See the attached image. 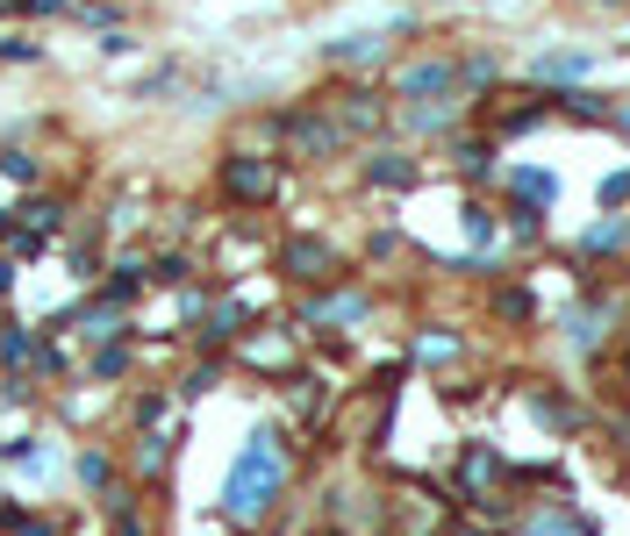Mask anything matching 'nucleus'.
Wrapping results in <instances>:
<instances>
[{
	"label": "nucleus",
	"instance_id": "obj_1",
	"mask_svg": "<svg viewBox=\"0 0 630 536\" xmlns=\"http://www.w3.org/2000/svg\"><path fill=\"white\" fill-rule=\"evenodd\" d=\"M280 486H287V437L265 422V429H251V443L237 451L230 480H222V523H237V529L265 523L273 501H280Z\"/></svg>",
	"mask_w": 630,
	"mask_h": 536
},
{
	"label": "nucleus",
	"instance_id": "obj_2",
	"mask_svg": "<svg viewBox=\"0 0 630 536\" xmlns=\"http://www.w3.org/2000/svg\"><path fill=\"white\" fill-rule=\"evenodd\" d=\"M222 193H230V201H244V208H265V201L280 193V172H273V158H251V150L222 158Z\"/></svg>",
	"mask_w": 630,
	"mask_h": 536
},
{
	"label": "nucleus",
	"instance_id": "obj_3",
	"mask_svg": "<svg viewBox=\"0 0 630 536\" xmlns=\"http://www.w3.org/2000/svg\"><path fill=\"white\" fill-rule=\"evenodd\" d=\"M459 94V65H444V57H423V65H401L395 72V101H452Z\"/></svg>",
	"mask_w": 630,
	"mask_h": 536
},
{
	"label": "nucleus",
	"instance_id": "obj_4",
	"mask_svg": "<svg viewBox=\"0 0 630 536\" xmlns=\"http://www.w3.org/2000/svg\"><path fill=\"white\" fill-rule=\"evenodd\" d=\"M280 272H287V280H337V251H329L323 237H287L280 243Z\"/></svg>",
	"mask_w": 630,
	"mask_h": 536
},
{
	"label": "nucleus",
	"instance_id": "obj_5",
	"mask_svg": "<svg viewBox=\"0 0 630 536\" xmlns=\"http://www.w3.org/2000/svg\"><path fill=\"white\" fill-rule=\"evenodd\" d=\"M280 136H287V150H302V158H329V150L344 144L337 122H329V115H308V107H302V115H280Z\"/></svg>",
	"mask_w": 630,
	"mask_h": 536
},
{
	"label": "nucleus",
	"instance_id": "obj_6",
	"mask_svg": "<svg viewBox=\"0 0 630 536\" xmlns=\"http://www.w3.org/2000/svg\"><path fill=\"white\" fill-rule=\"evenodd\" d=\"M329 122H337L344 136H351V129H358V136H372V129H380V122H387V107L372 101L366 86H351V94H337V115H329Z\"/></svg>",
	"mask_w": 630,
	"mask_h": 536
},
{
	"label": "nucleus",
	"instance_id": "obj_7",
	"mask_svg": "<svg viewBox=\"0 0 630 536\" xmlns=\"http://www.w3.org/2000/svg\"><path fill=\"white\" fill-rule=\"evenodd\" d=\"M609 315H617L609 301H588V308H574V315H566V344H574V350H602Z\"/></svg>",
	"mask_w": 630,
	"mask_h": 536
},
{
	"label": "nucleus",
	"instance_id": "obj_8",
	"mask_svg": "<svg viewBox=\"0 0 630 536\" xmlns=\"http://www.w3.org/2000/svg\"><path fill=\"white\" fill-rule=\"evenodd\" d=\"M508 193H516V208H537V214H545L552 201H559V179L537 172V165H516V172H508Z\"/></svg>",
	"mask_w": 630,
	"mask_h": 536
},
{
	"label": "nucleus",
	"instance_id": "obj_9",
	"mask_svg": "<svg viewBox=\"0 0 630 536\" xmlns=\"http://www.w3.org/2000/svg\"><path fill=\"white\" fill-rule=\"evenodd\" d=\"M323 57H329V65H380L387 36H380V29H366V36H337V43H323Z\"/></svg>",
	"mask_w": 630,
	"mask_h": 536
},
{
	"label": "nucleus",
	"instance_id": "obj_10",
	"mask_svg": "<svg viewBox=\"0 0 630 536\" xmlns=\"http://www.w3.org/2000/svg\"><path fill=\"white\" fill-rule=\"evenodd\" d=\"M366 179H372V187H387V193H409L416 187V158H401V150H372Z\"/></svg>",
	"mask_w": 630,
	"mask_h": 536
},
{
	"label": "nucleus",
	"instance_id": "obj_11",
	"mask_svg": "<svg viewBox=\"0 0 630 536\" xmlns=\"http://www.w3.org/2000/svg\"><path fill=\"white\" fill-rule=\"evenodd\" d=\"M0 465H22V472H57V451L43 437H8L0 443Z\"/></svg>",
	"mask_w": 630,
	"mask_h": 536
},
{
	"label": "nucleus",
	"instance_id": "obj_12",
	"mask_svg": "<svg viewBox=\"0 0 630 536\" xmlns=\"http://www.w3.org/2000/svg\"><path fill=\"white\" fill-rule=\"evenodd\" d=\"M588 65H595L588 51H545L531 57V80H588Z\"/></svg>",
	"mask_w": 630,
	"mask_h": 536
},
{
	"label": "nucleus",
	"instance_id": "obj_13",
	"mask_svg": "<svg viewBox=\"0 0 630 536\" xmlns=\"http://www.w3.org/2000/svg\"><path fill=\"white\" fill-rule=\"evenodd\" d=\"M244 322H251L244 301H216V308H208V322H201V344H230Z\"/></svg>",
	"mask_w": 630,
	"mask_h": 536
},
{
	"label": "nucleus",
	"instance_id": "obj_14",
	"mask_svg": "<svg viewBox=\"0 0 630 536\" xmlns=\"http://www.w3.org/2000/svg\"><path fill=\"white\" fill-rule=\"evenodd\" d=\"M559 101V115H574V122H617V107H609L602 94H588V86H566V94H552Z\"/></svg>",
	"mask_w": 630,
	"mask_h": 536
},
{
	"label": "nucleus",
	"instance_id": "obj_15",
	"mask_svg": "<svg viewBox=\"0 0 630 536\" xmlns=\"http://www.w3.org/2000/svg\"><path fill=\"white\" fill-rule=\"evenodd\" d=\"M452 165H459V179H494V144H487V136L452 144Z\"/></svg>",
	"mask_w": 630,
	"mask_h": 536
},
{
	"label": "nucleus",
	"instance_id": "obj_16",
	"mask_svg": "<svg viewBox=\"0 0 630 536\" xmlns=\"http://www.w3.org/2000/svg\"><path fill=\"white\" fill-rule=\"evenodd\" d=\"M523 536H588V523H580L574 508H537L531 523H523Z\"/></svg>",
	"mask_w": 630,
	"mask_h": 536
},
{
	"label": "nucleus",
	"instance_id": "obj_17",
	"mask_svg": "<svg viewBox=\"0 0 630 536\" xmlns=\"http://www.w3.org/2000/svg\"><path fill=\"white\" fill-rule=\"evenodd\" d=\"M452 115H459V101H409L401 107L409 129H452Z\"/></svg>",
	"mask_w": 630,
	"mask_h": 536
},
{
	"label": "nucleus",
	"instance_id": "obj_18",
	"mask_svg": "<svg viewBox=\"0 0 630 536\" xmlns=\"http://www.w3.org/2000/svg\"><path fill=\"white\" fill-rule=\"evenodd\" d=\"M308 322H366V294H329V301H315Z\"/></svg>",
	"mask_w": 630,
	"mask_h": 536
},
{
	"label": "nucleus",
	"instance_id": "obj_19",
	"mask_svg": "<svg viewBox=\"0 0 630 536\" xmlns=\"http://www.w3.org/2000/svg\"><path fill=\"white\" fill-rule=\"evenodd\" d=\"M494 472H502V458H494V451H487V443H473V451H466V458H459V480H466V486H487V480H494Z\"/></svg>",
	"mask_w": 630,
	"mask_h": 536
},
{
	"label": "nucleus",
	"instance_id": "obj_20",
	"mask_svg": "<svg viewBox=\"0 0 630 536\" xmlns=\"http://www.w3.org/2000/svg\"><path fill=\"white\" fill-rule=\"evenodd\" d=\"M129 372V350L123 344H94V379H123Z\"/></svg>",
	"mask_w": 630,
	"mask_h": 536
},
{
	"label": "nucleus",
	"instance_id": "obj_21",
	"mask_svg": "<svg viewBox=\"0 0 630 536\" xmlns=\"http://www.w3.org/2000/svg\"><path fill=\"white\" fill-rule=\"evenodd\" d=\"M0 172H8V179H22V187H29V179H36L43 165H36V150H0Z\"/></svg>",
	"mask_w": 630,
	"mask_h": 536
},
{
	"label": "nucleus",
	"instance_id": "obj_22",
	"mask_svg": "<svg viewBox=\"0 0 630 536\" xmlns=\"http://www.w3.org/2000/svg\"><path fill=\"white\" fill-rule=\"evenodd\" d=\"M459 222H466V237H473V243H487V237H494V214L480 208V201H466V208H459Z\"/></svg>",
	"mask_w": 630,
	"mask_h": 536
},
{
	"label": "nucleus",
	"instance_id": "obj_23",
	"mask_svg": "<svg viewBox=\"0 0 630 536\" xmlns=\"http://www.w3.org/2000/svg\"><path fill=\"white\" fill-rule=\"evenodd\" d=\"M508 237H516V243L545 237V214H537V208H516V214H508Z\"/></svg>",
	"mask_w": 630,
	"mask_h": 536
},
{
	"label": "nucleus",
	"instance_id": "obj_24",
	"mask_svg": "<svg viewBox=\"0 0 630 536\" xmlns=\"http://www.w3.org/2000/svg\"><path fill=\"white\" fill-rule=\"evenodd\" d=\"M459 86H473V94L494 86V57H466V65H459Z\"/></svg>",
	"mask_w": 630,
	"mask_h": 536
},
{
	"label": "nucleus",
	"instance_id": "obj_25",
	"mask_svg": "<svg viewBox=\"0 0 630 536\" xmlns=\"http://www.w3.org/2000/svg\"><path fill=\"white\" fill-rule=\"evenodd\" d=\"M494 308H502L508 322H531V315H537V301H531V294H516V286H508V294L494 301Z\"/></svg>",
	"mask_w": 630,
	"mask_h": 536
},
{
	"label": "nucleus",
	"instance_id": "obj_26",
	"mask_svg": "<svg viewBox=\"0 0 630 536\" xmlns=\"http://www.w3.org/2000/svg\"><path fill=\"white\" fill-rule=\"evenodd\" d=\"M416 358H430V365H438V358H459V336H423V344H416Z\"/></svg>",
	"mask_w": 630,
	"mask_h": 536
},
{
	"label": "nucleus",
	"instance_id": "obj_27",
	"mask_svg": "<svg viewBox=\"0 0 630 536\" xmlns=\"http://www.w3.org/2000/svg\"><path fill=\"white\" fill-rule=\"evenodd\" d=\"M537 122H545V107H508L502 129H508V136H523V129H537Z\"/></svg>",
	"mask_w": 630,
	"mask_h": 536
},
{
	"label": "nucleus",
	"instance_id": "obj_28",
	"mask_svg": "<svg viewBox=\"0 0 630 536\" xmlns=\"http://www.w3.org/2000/svg\"><path fill=\"white\" fill-rule=\"evenodd\" d=\"M108 472H115V465H108L101 451H86V458H80V480H86V486H108Z\"/></svg>",
	"mask_w": 630,
	"mask_h": 536
},
{
	"label": "nucleus",
	"instance_id": "obj_29",
	"mask_svg": "<svg viewBox=\"0 0 630 536\" xmlns=\"http://www.w3.org/2000/svg\"><path fill=\"white\" fill-rule=\"evenodd\" d=\"M630 201V172H609L602 179V208H623Z\"/></svg>",
	"mask_w": 630,
	"mask_h": 536
},
{
	"label": "nucleus",
	"instance_id": "obj_30",
	"mask_svg": "<svg viewBox=\"0 0 630 536\" xmlns=\"http://www.w3.org/2000/svg\"><path fill=\"white\" fill-rule=\"evenodd\" d=\"M137 472H165V443H158V437H144V451H137Z\"/></svg>",
	"mask_w": 630,
	"mask_h": 536
},
{
	"label": "nucleus",
	"instance_id": "obj_31",
	"mask_svg": "<svg viewBox=\"0 0 630 536\" xmlns=\"http://www.w3.org/2000/svg\"><path fill=\"white\" fill-rule=\"evenodd\" d=\"M0 57H8V65H29V57H36V43H29V36H8V43H0Z\"/></svg>",
	"mask_w": 630,
	"mask_h": 536
},
{
	"label": "nucleus",
	"instance_id": "obj_32",
	"mask_svg": "<svg viewBox=\"0 0 630 536\" xmlns=\"http://www.w3.org/2000/svg\"><path fill=\"white\" fill-rule=\"evenodd\" d=\"M14 529H22V536H57L51 515H14Z\"/></svg>",
	"mask_w": 630,
	"mask_h": 536
},
{
	"label": "nucleus",
	"instance_id": "obj_33",
	"mask_svg": "<svg viewBox=\"0 0 630 536\" xmlns=\"http://www.w3.org/2000/svg\"><path fill=\"white\" fill-rule=\"evenodd\" d=\"M8 286H14V265H8V258H0V301H8Z\"/></svg>",
	"mask_w": 630,
	"mask_h": 536
},
{
	"label": "nucleus",
	"instance_id": "obj_34",
	"mask_svg": "<svg viewBox=\"0 0 630 536\" xmlns=\"http://www.w3.org/2000/svg\"><path fill=\"white\" fill-rule=\"evenodd\" d=\"M617 243H623V251H630V214H617Z\"/></svg>",
	"mask_w": 630,
	"mask_h": 536
},
{
	"label": "nucleus",
	"instance_id": "obj_35",
	"mask_svg": "<svg viewBox=\"0 0 630 536\" xmlns=\"http://www.w3.org/2000/svg\"><path fill=\"white\" fill-rule=\"evenodd\" d=\"M617 129H630V107H617Z\"/></svg>",
	"mask_w": 630,
	"mask_h": 536
},
{
	"label": "nucleus",
	"instance_id": "obj_36",
	"mask_svg": "<svg viewBox=\"0 0 630 536\" xmlns=\"http://www.w3.org/2000/svg\"><path fill=\"white\" fill-rule=\"evenodd\" d=\"M452 536H487V529H452Z\"/></svg>",
	"mask_w": 630,
	"mask_h": 536
}]
</instances>
